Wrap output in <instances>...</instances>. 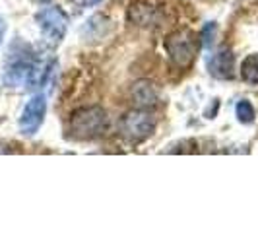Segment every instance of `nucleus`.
Returning <instances> with one entry per match:
<instances>
[{
  "mask_svg": "<svg viewBox=\"0 0 258 233\" xmlns=\"http://www.w3.org/2000/svg\"><path fill=\"white\" fill-rule=\"evenodd\" d=\"M107 113L105 109L93 105V107H84L78 109L70 119V134L76 140H91L101 136L107 130Z\"/></svg>",
  "mask_w": 258,
  "mask_h": 233,
  "instance_id": "1",
  "label": "nucleus"
},
{
  "mask_svg": "<svg viewBox=\"0 0 258 233\" xmlns=\"http://www.w3.org/2000/svg\"><path fill=\"white\" fill-rule=\"evenodd\" d=\"M200 49V43L198 37L194 35L192 31L188 29H182V31H175L165 39V51L169 52V59L171 63L177 66V68H190L198 54Z\"/></svg>",
  "mask_w": 258,
  "mask_h": 233,
  "instance_id": "2",
  "label": "nucleus"
},
{
  "mask_svg": "<svg viewBox=\"0 0 258 233\" xmlns=\"http://www.w3.org/2000/svg\"><path fill=\"white\" fill-rule=\"evenodd\" d=\"M35 59L31 56V52H12L8 56V65H6V72H4V82L6 86H24L29 84V78L33 74L35 68Z\"/></svg>",
  "mask_w": 258,
  "mask_h": 233,
  "instance_id": "3",
  "label": "nucleus"
},
{
  "mask_svg": "<svg viewBox=\"0 0 258 233\" xmlns=\"http://www.w3.org/2000/svg\"><path fill=\"white\" fill-rule=\"evenodd\" d=\"M37 24L43 31L45 39L51 43V45H58L66 33V16L62 14V10L58 8H45L37 14Z\"/></svg>",
  "mask_w": 258,
  "mask_h": 233,
  "instance_id": "4",
  "label": "nucleus"
},
{
  "mask_svg": "<svg viewBox=\"0 0 258 233\" xmlns=\"http://www.w3.org/2000/svg\"><path fill=\"white\" fill-rule=\"evenodd\" d=\"M155 129L154 116L146 111H130L128 115L122 119V132L128 136L132 142L146 140Z\"/></svg>",
  "mask_w": 258,
  "mask_h": 233,
  "instance_id": "5",
  "label": "nucleus"
},
{
  "mask_svg": "<svg viewBox=\"0 0 258 233\" xmlns=\"http://www.w3.org/2000/svg\"><path fill=\"white\" fill-rule=\"evenodd\" d=\"M45 111H47V101L45 97L37 93L33 95L24 107V113L20 116V130L24 134H35L45 119Z\"/></svg>",
  "mask_w": 258,
  "mask_h": 233,
  "instance_id": "6",
  "label": "nucleus"
},
{
  "mask_svg": "<svg viewBox=\"0 0 258 233\" xmlns=\"http://www.w3.org/2000/svg\"><path fill=\"white\" fill-rule=\"evenodd\" d=\"M210 74L218 80H231L233 70H235V56L229 49H221L220 52L214 54V59L210 61Z\"/></svg>",
  "mask_w": 258,
  "mask_h": 233,
  "instance_id": "7",
  "label": "nucleus"
},
{
  "mask_svg": "<svg viewBox=\"0 0 258 233\" xmlns=\"http://www.w3.org/2000/svg\"><path fill=\"white\" fill-rule=\"evenodd\" d=\"M132 97H134V101L138 105L150 107V105H155V101H157V91H155V88L150 82L140 80V82H136L134 88H132Z\"/></svg>",
  "mask_w": 258,
  "mask_h": 233,
  "instance_id": "8",
  "label": "nucleus"
},
{
  "mask_svg": "<svg viewBox=\"0 0 258 233\" xmlns=\"http://www.w3.org/2000/svg\"><path fill=\"white\" fill-rule=\"evenodd\" d=\"M241 78L246 84H258V54H248L241 66Z\"/></svg>",
  "mask_w": 258,
  "mask_h": 233,
  "instance_id": "9",
  "label": "nucleus"
},
{
  "mask_svg": "<svg viewBox=\"0 0 258 233\" xmlns=\"http://www.w3.org/2000/svg\"><path fill=\"white\" fill-rule=\"evenodd\" d=\"M235 111H237V119H239L241 123H245V125H248V123L254 121V109H252V105L248 103L246 99L239 101Z\"/></svg>",
  "mask_w": 258,
  "mask_h": 233,
  "instance_id": "10",
  "label": "nucleus"
},
{
  "mask_svg": "<svg viewBox=\"0 0 258 233\" xmlns=\"http://www.w3.org/2000/svg\"><path fill=\"white\" fill-rule=\"evenodd\" d=\"M214 33H216V26L214 24H208L202 31V39H204V47H210L214 43Z\"/></svg>",
  "mask_w": 258,
  "mask_h": 233,
  "instance_id": "11",
  "label": "nucleus"
},
{
  "mask_svg": "<svg viewBox=\"0 0 258 233\" xmlns=\"http://www.w3.org/2000/svg\"><path fill=\"white\" fill-rule=\"evenodd\" d=\"M4 31H6V26H4V20L0 18V43H2V37H4Z\"/></svg>",
  "mask_w": 258,
  "mask_h": 233,
  "instance_id": "12",
  "label": "nucleus"
}]
</instances>
